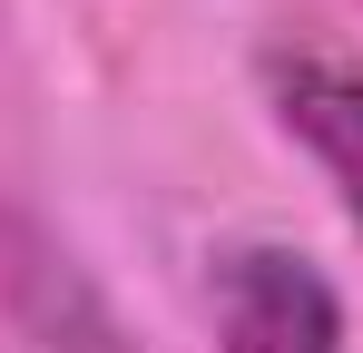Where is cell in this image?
I'll return each mask as SVG.
<instances>
[{
    "label": "cell",
    "mask_w": 363,
    "mask_h": 353,
    "mask_svg": "<svg viewBox=\"0 0 363 353\" xmlns=\"http://www.w3.org/2000/svg\"><path fill=\"white\" fill-rule=\"evenodd\" d=\"M275 118L304 157L324 167L334 206L354 216L363 235V69H334V59H285L275 69Z\"/></svg>",
    "instance_id": "obj_2"
},
{
    "label": "cell",
    "mask_w": 363,
    "mask_h": 353,
    "mask_svg": "<svg viewBox=\"0 0 363 353\" xmlns=\"http://www.w3.org/2000/svg\"><path fill=\"white\" fill-rule=\"evenodd\" d=\"M206 304L216 353H344V294L295 245H226Z\"/></svg>",
    "instance_id": "obj_1"
}]
</instances>
